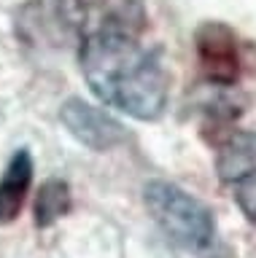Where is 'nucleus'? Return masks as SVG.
<instances>
[{
	"label": "nucleus",
	"instance_id": "1",
	"mask_svg": "<svg viewBox=\"0 0 256 258\" xmlns=\"http://www.w3.org/2000/svg\"><path fill=\"white\" fill-rule=\"evenodd\" d=\"M146 8L140 0H122L97 27L81 38V70L89 89L111 108L138 121L162 116L167 102V68L159 48H146Z\"/></svg>",
	"mask_w": 256,
	"mask_h": 258
},
{
	"label": "nucleus",
	"instance_id": "2",
	"mask_svg": "<svg viewBox=\"0 0 256 258\" xmlns=\"http://www.w3.org/2000/svg\"><path fill=\"white\" fill-rule=\"evenodd\" d=\"M143 194H146V207L151 218L175 245L194 250V253L211 247L216 237V221L213 213L197 197L167 180H151Z\"/></svg>",
	"mask_w": 256,
	"mask_h": 258
},
{
	"label": "nucleus",
	"instance_id": "3",
	"mask_svg": "<svg viewBox=\"0 0 256 258\" xmlns=\"http://www.w3.org/2000/svg\"><path fill=\"white\" fill-rule=\"evenodd\" d=\"M197 59L205 78L216 86H232L240 78V46L237 35L224 22H202L194 32Z\"/></svg>",
	"mask_w": 256,
	"mask_h": 258
},
{
	"label": "nucleus",
	"instance_id": "4",
	"mask_svg": "<svg viewBox=\"0 0 256 258\" xmlns=\"http://www.w3.org/2000/svg\"><path fill=\"white\" fill-rule=\"evenodd\" d=\"M60 118L68 132L89 151L106 153V151L119 148L127 140V129L122 121H116L108 110L97 108V105L84 102L81 97H70L62 105Z\"/></svg>",
	"mask_w": 256,
	"mask_h": 258
},
{
	"label": "nucleus",
	"instance_id": "5",
	"mask_svg": "<svg viewBox=\"0 0 256 258\" xmlns=\"http://www.w3.org/2000/svg\"><path fill=\"white\" fill-rule=\"evenodd\" d=\"M33 156L27 148H19L9 159V164L3 169L0 177V223H11L17 221V215L22 213V205L27 199L30 183H33Z\"/></svg>",
	"mask_w": 256,
	"mask_h": 258
},
{
	"label": "nucleus",
	"instance_id": "6",
	"mask_svg": "<svg viewBox=\"0 0 256 258\" xmlns=\"http://www.w3.org/2000/svg\"><path fill=\"white\" fill-rule=\"evenodd\" d=\"M216 169L224 183H240L256 175V132H235L221 143Z\"/></svg>",
	"mask_w": 256,
	"mask_h": 258
},
{
	"label": "nucleus",
	"instance_id": "7",
	"mask_svg": "<svg viewBox=\"0 0 256 258\" xmlns=\"http://www.w3.org/2000/svg\"><path fill=\"white\" fill-rule=\"evenodd\" d=\"M73 207V194H70V185L60 177H52L41 185L35 197V226L38 229H49L60 221L62 215L70 213Z\"/></svg>",
	"mask_w": 256,
	"mask_h": 258
},
{
	"label": "nucleus",
	"instance_id": "8",
	"mask_svg": "<svg viewBox=\"0 0 256 258\" xmlns=\"http://www.w3.org/2000/svg\"><path fill=\"white\" fill-rule=\"evenodd\" d=\"M54 6H57L60 19L78 38L92 32L108 14V0H54Z\"/></svg>",
	"mask_w": 256,
	"mask_h": 258
},
{
	"label": "nucleus",
	"instance_id": "9",
	"mask_svg": "<svg viewBox=\"0 0 256 258\" xmlns=\"http://www.w3.org/2000/svg\"><path fill=\"white\" fill-rule=\"evenodd\" d=\"M235 199H237V207L243 210V215L256 226V175H251V177H245V180L237 183Z\"/></svg>",
	"mask_w": 256,
	"mask_h": 258
}]
</instances>
